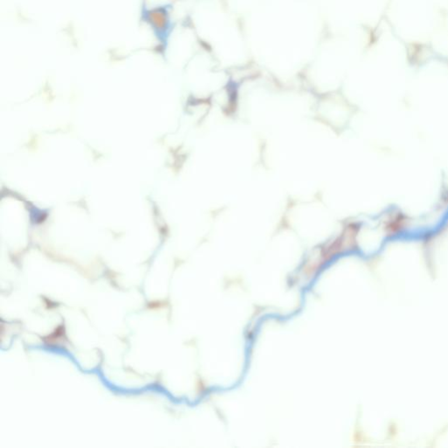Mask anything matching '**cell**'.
<instances>
[{
	"instance_id": "6da1fadb",
	"label": "cell",
	"mask_w": 448,
	"mask_h": 448,
	"mask_svg": "<svg viewBox=\"0 0 448 448\" xmlns=\"http://www.w3.org/2000/svg\"><path fill=\"white\" fill-rule=\"evenodd\" d=\"M404 224H405L404 216L398 215L393 220L389 223L388 226H387V230L391 233L400 231L401 229L404 227Z\"/></svg>"
}]
</instances>
